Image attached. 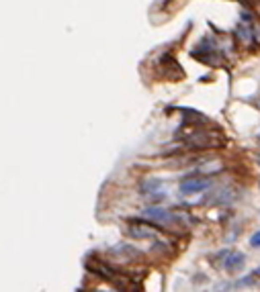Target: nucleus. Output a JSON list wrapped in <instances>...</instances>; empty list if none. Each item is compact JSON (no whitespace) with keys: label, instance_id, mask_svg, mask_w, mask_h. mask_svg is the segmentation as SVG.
<instances>
[{"label":"nucleus","instance_id":"obj_2","mask_svg":"<svg viewBox=\"0 0 260 292\" xmlns=\"http://www.w3.org/2000/svg\"><path fill=\"white\" fill-rule=\"evenodd\" d=\"M144 217L158 223V225H174V223L178 221V215L176 213H170L166 209H160V207H150L144 211Z\"/></svg>","mask_w":260,"mask_h":292},{"label":"nucleus","instance_id":"obj_10","mask_svg":"<svg viewBox=\"0 0 260 292\" xmlns=\"http://www.w3.org/2000/svg\"><path fill=\"white\" fill-rule=\"evenodd\" d=\"M256 160H258V164H260V151H258V153H256Z\"/></svg>","mask_w":260,"mask_h":292},{"label":"nucleus","instance_id":"obj_1","mask_svg":"<svg viewBox=\"0 0 260 292\" xmlns=\"http://www.w3.org/2000/svg\"><path fill=\"white\" fill-rule=\"evenodd\" d=\"M186 147L188 149H199V151H205V149H217L223 145V135L215 129L207 131V129H201V131H193L186 135L184 139Z\"/></svg>","mask_w":260,"mask_h":292},{"label":"nucleus","instance_id":"obj_8","mask_svg":"<svg viewBox=\"0 0 260 292\" xmlns=\"http://www.w3.org/2000/svg\"><path fill=\"white\" fill-rule=\"evenodd\" d=\"M250 243H252L254 247H260V231H256V233L252 235V239H250Z\"/></svg>","mask_w":260,"mask_h":292},{"label":"nucleus","instance_id":"obj_7","mask_svg":"<svg viewBox=\"0 0 260 292\" xmlns=\"http://www.w3.org/2000/svg\"><path fill=\"white\" fill-rule=\"evenodd\" d=\"M111 255H119L123 262H131V260H135V257H140V253H137L131 245H117V247H113L111 249Z\"/></svg>","mask_w":260,"mask_h":292},{"label":"nucleus","instance_id":"obj_6","mask_svg":"<svg viewBox=\"0 0 260 292\" xmlns=\"http://www.w3.org/2000/svg\"><path fill=\"white\" fill-rule=\"evenodd\" d=\"M244 260H246V255L242 253V251H232L228 257H225L223 268L228 270V272H238L242 266H244Z\"/></svg>","mask_w":260,"mask_h":292},{"label":"nucleus","instance_id":"obj_4","mask_svg":"<svg viewBox=\"0 0 260 292\" xmlns=\"http://www.w3.org/2000/svg\"><path fill=\"white\" fill-rule=\"evenodd\" d=\"M211 186V180L209 178H186V180H182L180 182V192L182 194H197V192H203V190H207V188Z\"/></svg>","mask_w":260,"mask_h":292},{"label":"nucleus","instance_id":"obj_9","mask_svg":"<svg viewBox=\"0 0 260 292\" xmlns=\"http://www.w3.org/2000/svg\"><path fill=\"white\" fill-rule=\"evenodd\" d=\"M254 276H256V278H260V268H256V270L252 272V278H254Z\"/></svg>","mask_w":260,"mask_h":292},{"label":"nucleus","instance_id":"obj_3","mask_svg":"<svg viewBox=\"0 0 260 292\" xmlns=\"http://www.w3.org/2000/svg\"><path fill=\"white\" fill-rule=\"evenodd\" d=\"M164 182L160 178H146L142 184H140V192L152 200H162L164 198Z\"/></svg>","mask_w":260,"mask_h":292},{"label":"nucleus","instance_id":"obj_5","mask_svg":"<svg viewBox=\"0 0 260 292\" xmlns=\"http://www.w3.org/2000/svg\"><path fill=\"white\" fill-rule=\"evenodd\" d=\"M125 233L129 237H135V239H152L158 235V229L154 227H148V225H142V223H129Z\"/></svg>","mask_w":260,"mask_h":292}]
</instances>
